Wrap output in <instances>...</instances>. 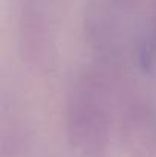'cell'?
Wrapping results in <instances>:
<instances>
[{
    "label": "cell",
    "mask_w": 156,
    "mask_h": 157,
    "mask_svg": "<svg viewBox=\"0 0 156 157\" xmlns=\"http://www.w3.org/2000/svg\"><path fill=\"white\" fill-rule=\"evenodd\" d=\"M112 2H118V3H127V2H132V0H112Z\"/></svg>",
    "instance_id": "cell-1"
}]
</instances>
